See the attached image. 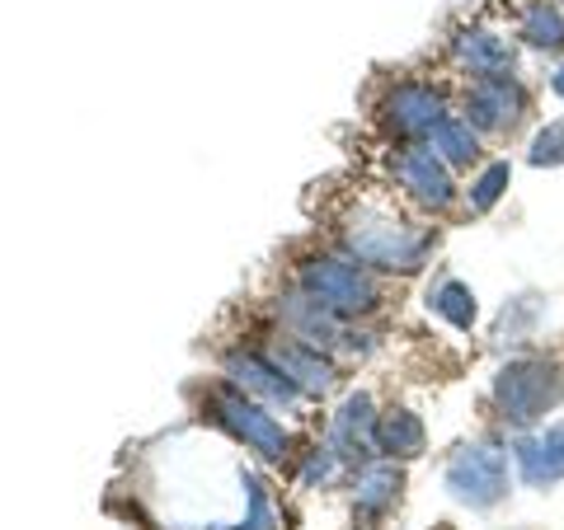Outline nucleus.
Listing matches in <instances>:
<instances>
[{
    "label": "nucleus",
    "mask_w": 564,
    "mask_h": 530,
    "mask_svg": "<svg viewBox=\"0 0 564 530\" xmlns=\"http://www.w3.org/2000/svg\"><path fill=\"white\" fill-rule=\"evenodd\" d=\"M423 441H429V432H423L419 413H410V409H391V413H381L377 446H381L386 461H410V455H419V451H423Z\"/></svg>",
    "instance_id": "16"
},
{
    "label": "nucleus",
    "mask_w": 564,
    "mask_h": 530,
    "mask_svg": "<svg viewBox=\"0 0 564 530\" xmlns=\"http://www.w3.org/2000/svg\"><path fill=\"white\" fill-rule=\"evenodd\" d=\"M344 240L358 263L367 268H381V273H419L433 254V235L404 225L391 211H352L348 225H344Z\"/></svg>",
    "instance_id": "1"
},
{
    "label": "nucleus",
    "mask_w": 564,
    "mask_h": 530,
    "mask_svg": "<svg viewBox=\"0 0 564 530\" xmlns=\"http://www.w3.org/2000/svg\"><path fill=\"white\" fill-rule=\"evenodd\" d=\"M443 484L456 503L466 507H494L508 493V451L494 441L462 446L443 470Z\"/></svg>",
    "instance_id": "5"
},
{
    "label": "nucleus",
    "mask_w": 564,
    "mask_h": 530,
    "mask_svg": "<svg viewBox=\"0 0 564 530\" xmlns=\"http://www.w3.org/2000/svg\"><path fill=\"white\" fill-rule=\"evenodd\" d=\"M527 113V90L518 76H489V80H475L470 95H466V118L480 136H503L513 132Z\"/></svg>",
    "instance_id": "6"
},
{
    "label": "nucleus",
    "mask_w": 564,
    "mask_h": 530,
    "mask_svg": "<svg viewBox=\"0 0 564 530\" xmlns=\"http://www.w3.org/2000/svg\"><path fill=\"white\" fill-rule=\"evenodd\" d=\"M564 399V371L551 357H518L494 376V404L513 428H532Z\"/></svg>",
    "instance_id": "3"
},
{
    "label": "nucleus",
    "mask_w": 564,
    "mask_h": 530,
    "mask_svg": "<svg viewBox=\"0 0 564 530\" xmlns=\"http://www.w3.org/2000/svg\"><path fill=\"white\" fill-rule=\"evenodd\" d=\"M452 62L475 80L489 76H513V43L489 29H462L452 38Z\"/></svg>",
    "instance_id": "12"
},
{
    "label": "nucleus",
    "mask_w": 564,
    "mask_h": 530,
    "mask_svg": "<svg viewBox=\"0 0 564 530\" xmlns=\"http://www.w3.org/2000/svg\"><path fill=\"white\" fill-rule=\"evenodd\" d=\"M447 118V103L433 85H419V80H404L395 85L391 95L381 99V122L391 136L404 141H419V136H433V128Z\"/></svg>",
    "instance_id": "8"
},
{
    "label": "nucleus",
    "mask_w": 564,
    "mask_h": 530,
    "mask_svg": "<svg viewBox=\"0 0 564 530\" xmlns=\"http://www.w3.org/2000/svg\"><path fill=\"white\" fill-rule=\"evenodd\" d=\"M269 357L288 371L292 376V385L302 390L306 399H325L329 390H334V362L329 357H321V347L315 343H302V339H282Z\"/></svg>",
    "instance_id": "14"
},
{
    "label": "nucleus",
    "mask_w": 564,
    "mask_h": 530,
    "mask_svg": "<svg viewBox=\"0 0 564 530\" xmlns=\"http://www.w3.org/2000/svg\"><path fill=\"white\" fill-rule=\"evenodd\" d=\"M518 38L536 52H564V10L551 5V0H536V5L522 14Z\"/></svg>",
    "instance_id": "18"
},
{
    "label": "nucleus",
    "mask_w": 564,
    "mask_h": 530,
    "mask_svg": "<svg viewBox=\"0 0 564 530\" xmlns=\"http://www.w3.org/2000/svg\"><path fill=\"white\" fill-rule=\"evenodd\" d=\"M212 418H217L245 451H254L259 461H282L288 446H292L288 428H282V422L269 409H263L259 399L236 390V385H226V390H212Z\"/></svg>",
    "instance_id": "4"
},
{
    "label": "nucleus",
    "mask_w": 564,
    "mask_h": 530,
    "mask_svg": "<svg viewBox=\"0 0 564 530\" xmlns=\"http://www.w3.org/2000/svg\"><path fill=\"white\" fill-rule=\"evenodd\" d=\"M527 161H532L536 169L541 165H564V122H551V128H541L532 151H527Z\"/></svg>",
    "instance_id": "23"
},
{
    "label": "nucleus",
    "mask_w": 564,
    "mask_h": 530,
    "mask_svg": "<svg viewBox=\"0 0 564 530\" xmlns=\"http://www.w3.org/2000/svg\"><path fill=\"white\" fill-rule=\"evenodd\" d=\"M339 470H344L339 451H334L329 441H325V446H315V451L306 455V465H302V484H306V488H325V484L339 479Z\"/></svg>",
    "instance_id": "22"
},
{
    "label": "nucleus",
    "mask_w": 564,
    "mask_h": 530,
    "mask_svg": "<svg viewBox=\"0 0 564 530\" xmlns=\"http://www.w3.org/2000/svg\"><path fill=\"white\" fill-rule=\"evenodd\" d=\"M429 306L443 314L452 329H470V324H475V291L466 287V281H456V277H447L443 287L429 296Z\"/></svg>",
    "instance_id": "19"
},
{
    "label": "nucleus",
    "mask_w": 564,
    "mask_h": 530,
    "mask_svg": "<svg viewBox=\"0 0 564 530\" xmlns=\"http://www.w3.org/2000/svg\"><path fill=\"white\" fill-rule=\"evenodd\" d=\"M377 428H381L377 404H372V395H367V390H358V395H348V399L339 404V413H334L325 441H329L334 451H339L344 465H358V461L367 465V461H377V455H381Z\"/></svg>",
    "instance_id": "10"
},
{
    "label": "nucleus",
    "mask_w": 564,
    "mask_h": 530,
    "mask_svg": "<svg viewBox=\"0 0 564 530\" xmlns=\"http://www.w3.org/2000/svg\"><path fill=\"white\" fill-rule=\"evenodd\" d=\"M221 371H226V385H236V390H245L259 404H269V409H292V404L306 399L269 352H231Z\"/></svg>",
    "instance_id": "7"
},
{
    "label": "nucleus",
    "mask_w": 564,
    "mask_h": 530,
    "mask_svg": "<svg viewBox=\"0 0 564 530\" xmlns=\"http://www.w3.org/2000/svg\"><path fill=\"white\" fill-rule=\"evenodd\" d=\"M508 179H513V165H508V161H489V165L480 169V179H475V184L466 188L470 211H489V207L508 192Z\"/></svg>",
    "instance_id": "20"
},
{
    "label": "nucleus",
    "mask_w": 564,
    "mask_h": 530,
    "mask_svg": "<svg viewBox=\"0 0 564 530\" xmlns=\"http://www.w3.org/2000/svg\"><path fill=\"white\" fill-rule=\"evenodd\" d=\"M240 484H245V517H240V530H278L273 503H269V493H263V484L254 479V474H240Z\"/></svg>",
    "instance_id": "21"
},
{
    "label": "nucleus",
    "mask_w": 564,
    "mask_h": 530,
    "mask_svg": "<svg viewBox=\"0 0 564 530\" xmlns=\"http://www.w3.org/2000/svg\"><path fill=\"white\" fill-rule=\"evenodd\" d=\"M278 314H282V324L292 329V339H302V343H315V347H334L344 339V320L334 314L329 306H321L311 291H292V296H282L278 300Z\"/></svg>",
    "instance_id": "13"
},
{
    "label": "nucleus",
    "mask_w": 564,
    "mask_h": 530,
    "mask_svg": "<svg viewBox=\"0 0 564 530\" xmlns=\"http://www.w3.org/2000/svg\"><path fill=\"white\" fill-rule=\"evenodd\" d=\"M429 146L443 155L452 169H470L475 161H480V132L470 128V118H452V113H447V118L433 128Z\"/></svg>",
    "instance_id": "17"
},
{
    "label": "nucleus",
    "mask_w": 564,
    "mask_h": 530,
    "mask_svg": "<svg viewBox=\"0 0 564 530\" xmlns=\"http://www.w3.org/2000/svg\"><path fill=\"white\" fill-rule=\"evenodd\" d=\"M400 488H404V474L391 461H367L352 479V507H358L362 521H377L386 517L395 503H400Z\"/></svg>",
    "instance_id": "15"
},
{
    "label": "nucleus",
    "mask_w": 564,
    "mask_h": 530,
    "mask_svg": "<svg viewBox=\"0 0 564 530\" xmlns=\"http://www.w3.org/2000/svg\"><path fill=\"white\" fill-rule=\"evenodd\" d=\"M513 461L527 488H551L564 479V422L513 441Z\"/></svg>",
    "instance_id": "11"
},
{
    "label": "nucleus",
    "mask_w": 564,
    "mask_h": 530,
    "mask_svg": "<svg viewBox=\"0 0 564 530\" xmlns=\"http://www.w3.org/2000/svg\"><path fill=\"white\" fill-rule=\"evenodd\" d=\"M551 90L564 99V66H555V76H551Z\"/></svg>",
    "instance_id": "24"
},
{
    "label": "nucleus",
    "mask_w": 564,
    "mask_h": 530,
    "mask_svg": "<svg viewBox=\"0 0 564 530\" xmlns=\"http://www.w3.org/2000/svg\"><path fill=\"white\" fill-rule=\"evenodd\" d=\"M395 179L400 188L410 192L419 207L429 211H447L456 202V179H452V165L437 155L433 146H410L395 155Z\"/></svg>",
    "instance_id": "9"
},
{
    "label": "nucleus",
    "mask_w": 564,
    "mask_h": 530,
    "mask_svg": "<svg viewBox=\"0 0 564 530\" xmlns=\"http://www.w3.org/2000/svg\"><path fill=\"white\" fill-rule=\"evenodd\" d=\"M296 287L311 291L321 306H329L339 320H358L381 306V287L367 273V263L358 258H339V254H315L296 268Z\"/></svg>",
    "instance_id": "2"
}]
</instances>
